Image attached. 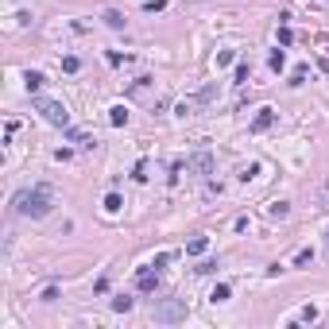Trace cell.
I'll use <instances>...</instances> for the list:
<instances>
[{"mask_svg":"<svg viewBox=\"0 0 329 329\" xmlns=\"http://www.w3.org/2000/svg\"><path fill=\"white\" fill-rule=\"evenodd\" d=\"M229 62H236V51H221L217 54V66H229Z\"/></svg>","mask_w":329,"mask_h":329,"instance_id":"cell-16","label":"cell"},{"mask_svg":"<svg viewBox=\"0 0 329 329\" xmlns=\"http://www.w3.org/2000/svg\"><path fill=\"white\" fill-rule=\"evenodd\" d=\"M24 81H27V93H39V89H43V74H39V70H27Z\"/></svg>","mask_w":329,"mask_h":329,"instance_id":"cell-7","label":"cell"},{"mask_svg":"<svg viewBox=\"0 0 329 329\" xmlns=\"http://www.w3.org/2000/svg\"><path fill=\"white\" fill-rule=\"evenodd\" d=\"M16 213H24V217H47V213H51V186L19 190L16 194Z\"/></svg>","mask_w":329,"mask_h":329,"instance_id":"cell-1","label":"cell"},{"mask_svg":"<svg viewBox=\"0 0 329 329\" xmlns=\"http://www.w3.org/2000/svg\"><path fill=\"white\" fill-rule=\"evenodd\" d=\"M229 295H233V291H229V283H221V286H213V295H209V298H213V302H225Z\"/></svg>","mask_w":329,"mask_h":329,"instance_id":"cell-12","label":"cell"},{"mask_svg":"<svg viewBox=\"0 0 329 329\" xmlns=\"http://www.w3.org/2000/svg\"><path fill=\"white\" fill-rule=\"evenodd\" d=\"M194 171L209 174V171H213V155H209V151H198V155H194Z\"/></svg>","mask_w":329,"mask_h":329,"instance_id":"cell-5","label":"cell"},{"mask_svg":"<svg viewBox=\"0 0 329 329\" xmlns=\"http://www.w3.org/2000/svg\"><path fill=\"white\" fill-rule=\"evenodd\" d=\"M167 8V0H148V4H143V12H151V16H155V12H163Z\"/></svg>","mask_w":329,"mask_h":329,"instance_id":"cell-14","label":"cell"},{"mask_svg":"<svg viewBox=\"0 0 329 329\" xmlns=\"http://www.w3.org/2000/svg\"><path fill=\"white\" fill-rule=\"evenodd\" d=\"M205 248H209V240H205V236H194V240L186 244V256H201Z\"/></svg>","mask_w":329,"mask_h":329,"instance_id":"cell-9","label":"cell"},{"mask_svg":"<svg viewBox=\"0 0 329 329\" xmlns=\"http://www.w3.org/2000/svg\"><path fill=\"white\" fill-rule=\"evenodd\" d=\"M325 190H329V186H325Z\"/></svg>","mask_w":329,"mask_h":329,"instance_id":"cell-20","label":"cell"},{"mask_svg":"<svg viewBox=\"0 0 329 329\" xmlns=\"http://www.w3.org/2000/svg\"><path fill=\"white\" fill-rule=\"evenodd\" d=\"M271 217H286V201H275V205H271Z\"/></svg>","mask_w":329,"mask_h":329,"instance_id":"cell-19","label":"cell"},{"mask_svg":"<svg viewBox=\"0 0 329 329\" xmlns=\"http://www.w3.org/2000/svg\"><path fill=\"white\" fill-rule=\"evenodd\" d=\"M283 62H286V54H283V51L271 54V66H275V70H283Z\"/></svg>","mask_w":329,"mask_h":329,"instance_id":"cell-18","label":"cell"},{"mask_svg":"<svg viewBox=\"0 0 329 329\" xmlns=\"http://www.w3.org/2000/svg\"><path fill=\"white\" fill-rule=\"evenodd\" d=\"M151 318L163 321V325H174V321H186V302L182 298H163V302L151 306Z\"/></svg>","mask_w":329,"mask_h":329,"instance_id":"cell-3","label":"cell"},{"mask_svg":"<svg viewBox=\"0 0 329 329\" xmlns=\"http://www.w3.org/2000/svg\"><path fill=\"white\" fill-rule=\"evenodd\" d=\"M310 263H314V248H302L295 256V268H310Z\"/></svg>","mask_w":329,"mask_h":329,"instance_id":"cell-10","label":"cell"},{"mask_svg":"<svg viewBox=\"0 0 329 329\" xmlns=\"http://www.w3.org/2000/svg\"><path fill=\"white\" fill-rule=\"evenodd\" d=\"M105 209H109V213H120V209H124L120 194H109V198H105Z\"/></svg>","mask_w":329,"mask_h":329,"instance_id":"cell-11","label":"cell"},{"mask_svg":"<svg viewBox=\"0 0 329 329\" xmlns=\"http://www.w3.org/2000/svg\"><path fill=\"white\" fill-rule=\"evenodd\" d=\"M271 120H275V113H271V109H260V116L252 120V132H263V128H271Z\"/></svg>","mask_w":329,"mask_h":329,"instance_id":"cell-6","label":"cell"},{"mask_svg":"<svg viewBox=\"0 0 329 329\" xmlns=\"http://www.w3.org/2000/svg\"><path fill=\"white\" fill-rule=\"evenodd\" d=\"M124 120H128V109H124V105H113V109H109V124H113V128H120Z\"/></svg>","mask_w":329,"mask_h":329,"instance_id":"cell-8","label":"cell"},{"mask_svg":"<svg viewBox=\"0 0 329 329\" xmlns=\"http://www.w3.org/2000/svg\"><path fill=\"white\" fill-rule=\"evenodd\" d=\"M35 113H43L47 124H54V128H70V109L62 101H51V97H35Z\"/></svg>","mask_w":329,"mask_h":329,"instance_id":"cell-2","label":"cell"},{"mask_svg":"<svg viewBox=\"0 0 329 329\" xmlns=\"http://www.w3.org/2000/svg\"><path fill=\"white\" fill-rule=\"evenodd\" d=\"M298 321H318V310H314V306H306V310L298 314Z\"/></svg>","mask_w":329,"mask_h":329,"instance_id":"cell-17","label":"cell"},{"mask_svg":"<svg viewBox=\"0 0 329 329\" xmlns=\"http://www.w3.org/2000/svg\"><path fill=\"white\" fill-rule=\"evenodd\" d=\"M136 286H139V291H155V286H159V271H139Z\"/></svg>","mask_w":329,"mask_h":329,"instance_id":"cell-4","label":"cell"},{"mask_svg":"<svg viewBox=\"0 0 329 329\" xmlns=\"http://www.w3.org/2000/svg\"><path fill=\"white\" fill-rule=\"evenodd\" d=\"M113 310H116V314H128V310H132V298H124V295L113 298Z\"/></svg>","mask_w":329,"mask_h":329,"instance_id":"cell-13","label":"cell"},{"mask_svg":"<svg viewBox=\"0 0 329 329\" xmlns=\"http://www.w3.org/2000/svg\"><path fill=\"white\" fill-rule=\"evenodd\" d=\"M105 24L109 27H124V19H120V12H105Z\"/></svg>","mask_w":329,"mask_h":329,"instance_id":"cell-15","label":"cell"}]
</instances>
